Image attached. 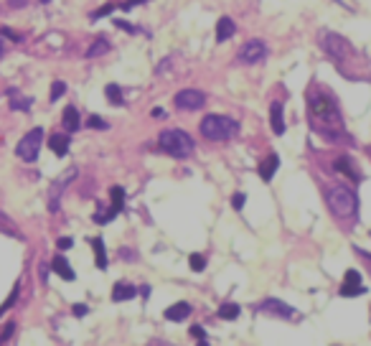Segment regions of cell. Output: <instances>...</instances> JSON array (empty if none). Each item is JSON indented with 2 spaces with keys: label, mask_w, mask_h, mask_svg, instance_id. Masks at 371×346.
Returning <instances> with one entry per match:
<instances>
[{
  "label": "cell",
  "mask_w": 371,
  "mask_h": 346,
  "mask_svg": "<svg viewBox=\"0 0 371 346\" xmlns=\"http://www.w3.org/2000/svg\"><path fill=\"white\" fill-rule=\"evenodd\" d=\"M237 120L231 117H224V115H206L201 120V132H204L206 140H213V143H224V140H231L237 135Z\"/></svg>",
  "instance_id": "2"
},
{
  "label": "cell",
  "mask_w": 371,
  "mask_h": 346,
  "mask_svg": "<svg viewBox=\"0 0 371 346\" xmlns=\"http://www.w3.org/2000/svg\"><path fill=\"white\" fill-rule=\"evenodd\" d=\"M56 244H59V250H69V247H71V244H74V242H71L69 237H61V239H59V242H56Z\"/></svg>",
  "instance_id": "35"
},
{
  "label": "cell",
  "mask_w": 371,
  "mask_h": 346,
  "mask_svg": "<svg viewBox=\"0 0 371 346\" xmlns=\"http://www.w3.org/2000/svg\"><path fill=\"white\" fill-rule=\"evenodd\" d=\"M87 125H89V127H97V130H107V122H105L102 117H97V115L89 117V120H87Z\"/></svg>",
  "instance_id": "29"
},
{
  "label": "cell",
  "mask_w": 371,
  "mask_h": 346,
  "mask_svg": "<svg viewBox=\"0 0 371 346\" xmlns=\"http://www.w3.org/2000/svg\"><path fill=\"white\" fill-rule=\"evenodd\" d=\"M231 206H234V209H242V206H244V194H234Z\"/></svg>",
  "instance_id": "33"
},
{
  "label": "cell",
  "mask_w": 371,
  "mask_h": 346,
  "mask_svg": "<svg viewBox=\"0 0 371 346\" xmlns=\"http://www.w3.org/2000/svg\"><path fill=\"white\" fill-rule=\"evenodd\" d=\"M122 199H125V191H122L120 186H115L112 188V209L120 214V209H122Z\"/></svg>",
  "instance_id": "26"
},
{
  "label": "cell",
  "mask_w": 371,
  "mask_h": 346,
  "mask_svg": "<svg viewBox=\"0 0 371 346\" xmlns=\"http://www.w3.org/2000/svg\"><path fill=\"white\" fill-rule=\"evenodd\" d=\"M333 3H338V5H343V0H333Z\"/></svg>",
  "instance_id": "42"
},
{
  "label": "cell",
  "mask_w": 371,
  "mask_h": 346,
  "mask_svg": "<svg viewBox=\"0 0 371 346\" xmlns=\"http://www.w3.org/2000/svg\"><path fill=\"white\" fill-rule=\"evenodd\" d=\"M308 109H310L313 127H316L320 135H325L328 140H336V143H353L351 135H346V130H343V120H341L338 105H336L333 97L318 92V89H310L308 92Z\"/></svg>",
  "instance_id": "1"
},
{
  "label": "cell",
  "mask_w": 371,
  "mask_h": 346,
  "mask_svg": "<svg viewBox=\"0 0 371 346\" xmlns=\"http://www.w3.org/2000/svg\"><path fill=\"white\" fill-rule=\"evenodd\" d=\"M325 201H328L331 211L338 219L353 217L356 209H358V199H356V194L348 186H333V188H328V191H325Z\"/></svg>",
  "instance_id": "3"
},
{
  "label": "cell",
  "mask_w": 371,
  "mask_h": 346,
  "mask_svg": "<svg viewBox=\"0 0 371 346\" xmlns=\"http://www.w3.org/2000/svg\"><path fill=\"white\" fill-rule=\"evenodd\" d=\"M13 331H16V323H8L5 333H3V336H0V344H3V341H8V339H10V333H13Z\"/></svg>",
  "instance_id": "34"
},
{
  "label": "cell",
  "mask_w": 371,
  "mask_h": 346,
  "mask_svg": "<svg viewBox=\"0 0 371 346\" xmlns=\"http://www.w3.org/2000/svg\"><path fill=\"white\" fill-rule=\"evenodd\" d=\"M140 295H142V298H148V295H150V288H148V285L140 288Z\"/></svg>",
  "instance_id": "40"
},
{
  "label": "cell",
  "mask_w": 371,
  "mask_h": 346,
  "mask_svg": "<svg viewBox=\"0 0 371 346\" xmlns=\"http://www.w3.org/2000/svg\"><path fill=\"white\" fill-rule=\"evenodd\" d=\"M33 105L31 97H20L16 89H10V109H28Z\"/></svg>",
  "instance_id": "22"
},
{
  "label": "cell",
  "mask_w": 371,
  "mask_h": 346,
  "mask_svg": "<svg viewBox=\"0 0 371 346\" xmlns=\"http://www.w3.org/2000/svg\"><path fill=\"white\" fill-rule=\"evenodd\" d=\"M262 313H269V316H277V318H292L295 316V308L283 303V300H277V298H267L262 300V306H260Z\"/></svg>",
  "instance_id": "10"
},
{
  "label": "cell",
  "mask_w": 371,
  "mask_h": 346,
  "mask_svg": "<svg viewBox=\"0 0 371 346\" xmlns=\"http://www.w3.org/2000/svg\"><path fill=\"white\" fill-rule=\"evenodd\" d=\"M64 127L69 132L79 130V112H76V107H66L64 109Z\"/></svg>",
  "instance_id": "19"
},
{
  "label": "cell",
  "mask_w": 371,
  "mask_h": 346,
  "mask_svg": "<svg viewBox=\"0 0 371 346\" xmlns=\"http://www.w3.org/2000/svg\"><path fill=\"white\" fill-rule=\"evenodd\" d=\"M64 92H66V84L64 82H53V87H51V102H56Z\"/></svg>",
  "instance_id": "27"
},
{
  "label": "cell",
  "mask_w": 371,
  "mask_h": 346,
  "mask_svg": "<svg viewBox=\"0 0 371 346\" xmlns=\"http://www.w3.org/2000/svg\"><path fill=\"white\" fill-rule=\"evenodd\" d=\"M188 313H191V306L183 303V300H181V303H173L171 308H165V318L168 321H183Z\"/></svg>",
  "instance_id": "16"
},
{
  "label": "cell",
  "mask_w": 371,
  "mask_h": 346,
  "mask_svg": "<svg viewBox=\"0 0 371 346\" xmlns=\"http://www.w3.org/2000/svg\"><path fill=\"white\" fill-rule=\"evenodd\" d=\"M3 36H8L10 41H20V36H18V33H13L10 28H3Z\"/></svg>",
  "instance_id": "38"
},
{
  "label": "cell",
  "mask_w": 371,
  "mask_h": 346,
  "mask_svg": "<svg viewBox=\"0 0 371 346\" xmlns=\"http://www.w3.org/2000/svg\"><path fill=\"white\" fill-rule=\"evenodd\" d=\"M112 10H115V5H109V3H107V5H102V8H99L97 13H92V18L97 20V18H102V16H109Z\"/></svg>",
  "instance_id": "31"
},
{
  "label": "cell",
  "mask_w": 371,
  "mask_h": 346,
  "mask_svg": "<svg viewBox=\"0 0 371 346\" xmlns=\"http://www.w3.org/2000/svg\"><path fill=\"white\" fill-rule=\"evenodd\" d=\"M41 143H43V130L41 127H33L28 135H23V138H20V143H18V148H16L18 158H23L26 163H33V161L38 158Z\"/></svg>",
  "instance_id": "6"
},
{
  "label": "cell",
  "mask_w": 371,
  "mask_h": 346,
  "mask_svg": "<svg viewBox=\"0 0 371 346\" xmlns=\"http://www.w3.org/2000/svg\"><path fill=\"white\" fill-rule=\"evenodd\" d=\"M269 120H272L275 135H283V132H285V122H283V105H280V102H275L272 107H269Z\"/></svg>",
  "instance_id": "14"
},
{
  "label": "cell",
  "mask_w": 371,
  "mask_h": 346,
  "mask_svg": "<svg viewBox=\"0 0 371 346\" xmlns=\"http://www.w3.org/2000/svg\"><path fill=\"white\" fill-rule=\"evenodd\" d=\"M346 283L348 285H361V275H358L356 270H348L346 273Z\"/></svg>",
  "instance_id": "30"
},
{
  "label": "cell",
  "mask_w": 371,
  "mask_h": 346,
  "mask_svg": "<svg viewBox=\"0 0 371 346\" xmlns=\"http://www.w3.org/2000/svg\"><path fill=\"white\" fill-rule=\"evenodd\" d=\"M191 333H194V339H198L201 344H206V333H204L201 326H191Z\"/></svg>",
  "instance_id": "32"
},
{
  "label": "cell",
  "mask_w": 371,
  "mask_h": 346,
  "mask_svg": "<svg viewBox=\"0 0 371 346\" xmlns=\"http://www.w3.org/2000/svg\"><path fill=\"white\" fill-rule=\"evenodd\" d=\"M206 105V94L201 89H183L176 94V107L178 109H201Z\"/></svg>",
  "instance_id": "8"
},
{
  "label": "cell",
  "mask_w": 371,
  "mask_h": 346,
  "mask_svg": "<svg viewBox=\"0 0 371 346\" xmlns=\"http://www.w3.org/2000/svg\"><path fill=\"white\" fill-rule=\"evenodd\" d=\"M0 221H5V217H3V211H0Z\"/></svg>",
  "instance_id": "43"
},
{
  "label": "cell",
  "mask_w": 371,
  "mask_h": 346,
  "mask_svg": "<svg viewBox=\"0 0 371 346\" xmlns=\"http://www.w3.org/2000/svg\"><path fill=\"white\" fill-rule=\"evenodd\" d=\"M76 178V168H69L66 171V176H61V178H56L53 181V186H51V191H49V209L53 211H59V196L64 194V188L69 186V181H74Z\"/></svg>",
  "instance_id": "9"
},
{
  "label": "cell",
  "mask_w": 371,
  "mask_h": 346,
  "mask_svg": "<svg viewBox=\"0 0 371 346\" xmlns=\"http://www.w3.org/2000/svg\"><path fill=\"white\" fill-rule=\"evenodd\" d=\"M49 148L56 155H66V153H69V138H66L64 132H56V135L49 138Z\"/></svg>",
  "instance_id": "13"
},
{
  "label": "cell",
  "mask_w": 371,
  "mask_h": 346,
  "mask_svg": "<svg viewBox=\"0 0 371 346\" xmlns=\"http://www.w3.org/2000/svg\"><path fill=\"white\" fill-rule=\"evenodd\" d=\"M234 31H237V28H234V20H231V18H221L219 23H216V41L224 43L227 38L234 36Z\"/></svg>",
  "instance_id": "15"
},
{
  "label": "cell",
  "mask_w": 371,
  "mask_h": 346,
  "mask_svg": "<svg viewBox=\"0 0 371 346\" xmlns=\"http://www.w3.org/2000/svg\"><path fill=\"white\" fill-rule=\"evenodd\" d=\"M361 293H366L364 285H348V283H343V288H341V295L343 298H356V295H361Z\"/></svg>",
  "instance_id": "25"
},
{
  "label": "cell",
  "mask_w": 371,
  "mask_h": 346,
  "mask_svg": "<svg viewBox=\"0 0 371 346\" xmlns=\"http://www.w3.org/2000/svg\"><path fill=\"white\" fill-rule=\"evenodd\" d=\"M109 51V41L107 38H97L92 46H89V51H87V59H94V56H102V54H107Z\"/></svg>",
  "instance_id": "21"
},
{
  "label": "cell",
  "mask_w": 371,
  "mask_h": 346,
  "mask_svg": "<svg viewBox=\"0 0 371 346\" xmlns=\"http://www.w3.org/2000/svg\"><path fill=\"white\" fill-rule=\"evenodd\" d=\"M117 28H122V31H127V33H135V26H130V23H125V20H117L115 23Z\"/></svg>",
  "instance_id": "36"
},
{
  "label": "cell",
  "mask_w": 371,
  "mask_h": 346,
  "mask_svg": "<svg viewBox=\"0 0 371 346\" xmlns=\"http://www.w3.org/2000/svg\"><path fill=\"white\" fill-rule=\"evenodd\" d=\"M92 247H94V262H97V267H99V270H105V267H107V255H105L102 239L94 237V239H92Z\"/></svg>",
  "instance_id": "20"
},
{
  "label": "cell",
  "mask_w": 371,
  "mask_h": 346,
  "mask_svg": "<svg viewBox=\"0 0 371 346\" xmlns=\"http://www.w3.org/2000/svg\"><path fill=\"white\" fill-rule=\"evenodd\" d=\"M318 41H320L323 51L328 54V56H331L333 61H338V64H343V61L353 54L351 41L343 38V36H338V33H333V31H320Z\"/></svg>",
  "instance_id": "5"
},
{
  "label": "cell",
  "mask_w": 371,
  "mask_h": 346,
  "mask_svg": "<svg viewBox=\"0 0 371 346\" xmlns=\"http://www.w3.org/2000/svg\"><path fill=\"white\" fill-rule=\"evenodd\" d=\"M74 313H76V316H84V313H89V308L82 306V303H76V306H74Z\"/></svg>",
  "instance_id": "37"
},
{
  "label": "cell",
  "mask_w": 371,
  "mask_h": 346,
  "mask_svg": "<svg viewBox=\"0 0 371 346\" xmlns=\"http://www.w3.org/2000/svg\"><path fill=\"white\" fill-rule=\"evenodd\" d=\"M105 94H107V99H109L112 105H122V102H125V97H122V92H120L117 84H109V87L105 89Z\"/></svg>",
  "instance_id": "24"
},
{
  "label": "cell",
  "mask_w": 371,
  "mask_h": 346,
  "mask_svg": "<svg viewBox=\"0 0 371 346\" xmlns=\"http://www.w3.org/2000/svg\"><path fill=\"white\" fill-rule=\"evenodd\" d=\"M277 165H280V158H277V155L275 153H269V158L260 165V176L265 178V181H269V178H272L275 176V171H277Z\"/></svg>",
  "instance_id": "18"
},
{
  "label": "cell",
  "mask_w": 371,
  "mask_h": 346,
  "mask_svg": "<svg viewBox=\"0 0 371 346\" xmlns=\"http://www.w3.org/2000/svg\"><path fill=\"white\" fill-rule=\"evenodd\" d=\"M336 168H338L343 176H348L353 183H358L361 181V173L356 171V165H353V161L348 158V155H341V158H336Z\"/></svg>",
  "instance_id": "11"
},
{
  "label": "cell",
  "mask_w": 371,
  "mask_h": 346,
  "mask_svg": "<svg viewBox=\"0 0 371 346\" xmlns=\"http://www.w3.org/2000/svg\"><path fill=\"white\" fill-rule=\"evenodd\" d=\"M265 56H267V46H265V41H260V38L247 41L244 46L239 49V61H244V64H260Z\"/></svg>",
  "instance_id": "7"
},
{
  "label": "cell",
  "mask_w": 371,
  "mask_h": 346,
  "mask_svg": "<svg viewBox=\"0 0 371 346\" xmlns=\"http://www.w3.org/2000/svg\"><path fill=\"white\" fill-rule=\"evenodd\" d=\"M191 267L198 273V270H204L206 267V260H204V255H191Z\"/></svg>",
  "instance_id": "28"
},
{
  "label": "cell",
  "mask_w": 371,
  "mask_h": 346,
  "mask_svg": "<svg viewBox=\"0 0 371 346\" xmlns=\"http://www.w3.org/2000/svg\"><path fill=\"white\" fill-rule=\"evenodd\" d=\"M135 293H138V290H135L130 283H117L115 285V290H112V300H130V298H135Z\"/></svg>",
  "instance_id": "17"
},
{
  "label": "cell",
  "mask_w": 371,
  "mask_h": 346,
  "mask_svg": "<svg viewBox=\"0 0 371 346\" xmlns=\"http://www.w3.org/2000/svg\"><path fill=\"white\" fill-rule=\"evenodd\" d=\"M140 3H145V0H127V3L122 5V10H132V5H140Z\"/></svg>",
  "instance_id": "39"
},
{
  "label": "cell",
  "mask_w": 371,
  "mask_h": 346,
  "mask_svg": "<svg viewBox=\"0 0 371 346\" xmlns=\"http://www.w3.org/2000/svg\"><path fill=\"white\" fill-rule=\"evenodd\" d=\"M51 267H53V273L56 275H61L64 280H74V270H71V265L66 262L61 255H56V257L51 260Z\"/></svg>",
  "instance_id": "12"
},
{
  "label": "cell",
  "mask_w": 371,
  "mask_h": 346,
  "mask_svg": "<svg viewBox=\"0 0 371 346\" xmlns=\"http://www.w3.org/2000/svg\"><path fill=\"white\" fill-rule=\"evenodd\" d=\"M158 143L168 155H173V158H188V155L194 153V138L183 130H163Z\"/></svg>",
  "instance_id": "4"
},
{
  "label": "cell",
  "mask_w": 371,
  "mask_h": 346,
  "mask_svg": "<svg viewBox=\"0 0 371 346\" xmlns=\"http://www.w3.org/2000/svg\"><path fill=\"white\" fill-rule=\"evenodd\" d=\"M219 316L224 318V321H234L239 316V306L237 303H224L221 308H219Z\"/></svg>",
  "instance_id": "23"
},
{
  "label": "cell",
  "mask_w": 371,
  "mask_h": 346,
  "mask_svg": "<svg viewBox=\"0 0 371 346\" xmlns=\"http://www.w3.org/2000/svg\"><path fill=\"white\" fill-rule=\"evenodd\" d=\"M3 54H5V46H3V41H0V56H3Z\"/></svg>",
  "instance_id": "41"
},
{
  "label": "cell",
  "mask_w": 371,
  "mask_h": 346,
  "mask_svg": "<svg viewBox=\"0 0 371 346\" xmlns=\"http://www.w3.org/2000/svg\"><path fill=\"white\" fill-rule=\"evenodd\" d=\"M38 3H49V0H38Z\"/></svg>",
  "instance_id": "44"
}]
</instances>
